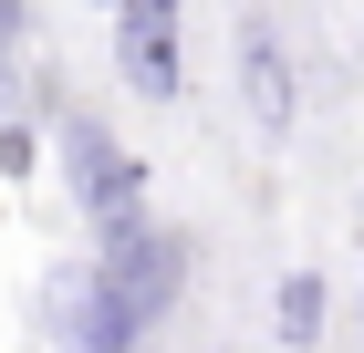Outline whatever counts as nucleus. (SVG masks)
<instances>
[{
	"label": "nucleus",
	"instance_id": "obj_3",
	"mask_svg": "<svg viewBox=\"0 0 364 353\" xmlns=\"http://www.w3.org/2000/svg\"><path fill=\"white\" fill-rule=\"evenodd\" d=\"M114 63H125L136 94L177 104V94H188V63H177V0H125V11H114Z\"/></svg>",
	"mask_w": 364,
	"mask_h": 353
},
{
	"label": "nucleus",
	"instance_id": "obj_2",
	"mask_svg": "<svg viewBox=\"0 0 364 353\" xmlns=\"http://www.w3.org/2000/svg\"><path fill=\"white\" fill-rule=\"evenodd\" d=\"M63 166H73V197L94 208V229H136L146 218V166L125 156L94 114H73V104H63Z\"/></svg>",
	"mask_w": 364,
	"mask_h": 353
},
{
	"label": "nucleus",
	"instance_id": "obj_4",
	"mask_svg": "<svg viewBox=\"0 0 364 353\" xmlns=\"http://www.w3.org/2000/svg\"><path fill=\"white\" fill-rule=\"evenodd\" d=\"M63 332H73V353H136V332H125V312L105 301V281H94V271L63 291Z\"/></svg>",
	"mask_w": 364,
	"mask_h": 353
},
{
	"label": "nucleus",
	"instance_id": "obj_6",
	"mask_svg": "<svg viewBox=\"0 0 364 353\" xmlns=\"http://www.w3.org/2000/svg\"><path fill=\"white\" fill-rule=\"evenodd\" d=\"M271 322H281V343L302 353L312 332H323V281H312V271H291V281H281V312H271Z\"/></svg>",
	"mask_w": 364,
	"mask_h": 353
},
{
	"label": "nucleus",
	"instance_id": "obj_7",
	"mask_svg": "<svg viewBox=\"0 0 364 353\" xmlns=\"http://www.w3.org/2000/svg\"><path fill=\"white\" fill-rule=\"evenodd\" d=\"M0 31H21V0H0Z\"/></svg>",
	"mask_w": 364,
	"mask_h": 353
},
{
	"label": "nucleus",
	"instance_id": "obj_1",
	"mask_svg": "<svg viewBox=\"0 0 364 353\" xmlns=\"http://www.w3.org/2000/svg\"><path fill=\"white\" fill-rule=\"evenodd\" d=\"M177 271H188V249L156 229V218H136V229H105V260H94V281H105V301L125 312V332H156L177 312Z\"/></svg>",
	"mask_w": 364,
	"mask_h": 353
},
{
	"label": "nucleus",
	"instance_id": "obj_8",
	"mask_svg": "<svg viewBox=\"0 0 364 353\" xmlns=\"http://www.w3.org/2000/svg\"><path fill=\"white\" fill-rule=\"evenodd\" d=\"M105 11H125V0H105Z\"/></svg>",
	"mask_w": 364,
	"mask_h": 353
},
{
	"label": "nucleus",
	"instance_id": "obj_5",
	"mask_svg": "<svg viewBox=\"0 0 364 353\" xmlns=\"http://www.w3.org/2000/svg\"><path fill=\"white\" fill-rule=\"evenodd\" d=\"M240 63H250V104H260V125H291V63H281V42L271 31H250V42H240Z\"/></svg>",
	"mask_w": 364,
	"mask_h": 353
}]
</instances>
